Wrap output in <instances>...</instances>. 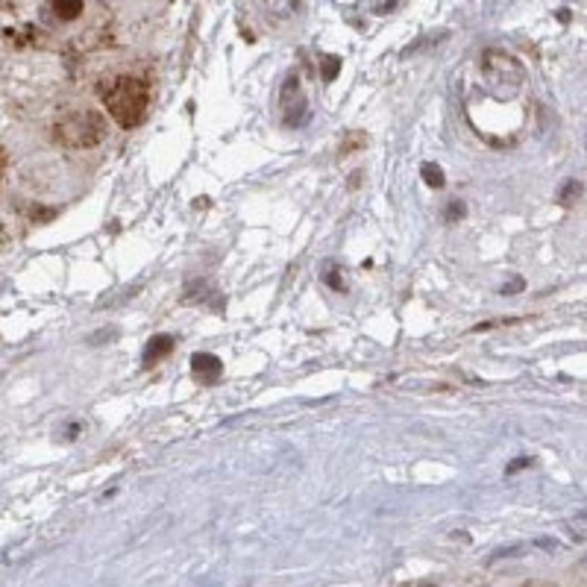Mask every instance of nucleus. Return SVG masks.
Returning <instances> with one entry per match:
<instances>
[{
  "label": "nucleus",
  "mask_w": 587,
  "mask_h": 587,
  "mask_svg": "<svg viewBox=\"0 0 587 587\" xmlns=\"http://www.w3.org/2000/svg\"><path fill=\"white\" fill-rule=\"evenodd\" d=\"M106 112L114 118V124L124 126V130H133L141 121L147 118L150 100H153V89L144 77H114L109 80L103 89H100Z\"/></svg>",
  "instance_id": "1"
},
{
  "label": "nucleus",
  "mask_w": 587,
  "mask_h": 587,
  "mask_svg": "<svg viewBox=\"0 0 587 587\" xmlns=\"http://www.w3.org/2000/svg\"><path fill=\"white\" fill-rule=\"evenodd\" d=\"M103 138H106V121H103V114L94 109L68 112L53 124V141L62 147H70V150L94 147Z\"/></svg>",
  "instance_id": "2"
},
{
  "label": "nucleus",
  "mask_w": 587,
  "mask_h": 587,
  "mask_svg": "<svg viewBox=\"0 0 587 587\" xmlns=\"http://www.w3.org/2000/svg\"><path fill=\"white\" fill-rule=\"evenodd\" d=\"M191 370H194V376H200V382H218V376L223 373V362L218 359V355H211V352H194L191 355Z\"/></svg>",
  "instance_id": "3"
},
{
  "label": "nucleus",
  "mask_w": 587,
  "mask_h": 587,
  "mask_svg": "<svg viewBox=\"0 0 587 587\" xmlns=\"http://www.w3.org/2000/svg\"><path fill=\"white\" fill-rule=\"evenodd\" d=\"M177 347V338L174 335H156L150 338V343L144 347V364H153V362H159L165 359V355H170V350Z\"/></svg>",
  "instance_id": "4"
},
{
  "label": "nucleus",
  "mask_w": 587,
  "mask_h": 587,
  "mask_svg": "<svg viewBox=\"0 0 587 587\" xmlns=\"http://www.w3.org/2000/svg\"><path fill=\"white\" fill-rule=\"evenodd\" d=\"M53 12L59 15L62 21H74V18H80L82 12H85V3L82 0H56L53 3Z\"/></svg>",
  "instance_id": "5"
},
{
  "label": "nucleus",
  "mask_w": 587,
  "mask_h": 587,
  "mask_svg": "<svg viewBox=\"0 0 587 587\" xmlns=\"http://www.w3.org/2000/svg\"><path fill=\"white\" fill-rule=\"evenodd\" d=\"M420 174H423V182L429 185V188H443V170H440V165H435V162H423V168H420Z\"/></svg>",
  "instance_id": "6"
},
{
  "label": "nucleus",
  "mask_w": 587,
  "mask_h": 587,
  "mask_svg": "<svg viewBox=\"0 0 587 587\" xmlns=\"http://www.w3.org/2000/svg\"><path fill=\"white\" fill-rule=\"evenodd\" d=\"M341 70V56H323V82H332Z\"/></svg>",
  "instance_id": "7"
},
{
  "label": "nucleus",
  "mask_w": 587,
  "mask_h": 587,
  "mask_svg": "<svg viewBox=\"0 0 587 587\" xmlns=\"http://www.w3.org/2000/svg\"><path fill=\"white\" fill-rule=\"evenodd\" d=\"M581 194V182H576V179H570L567 185H564V191L558 194V200H561L564 206H572V200H576Z\"/></svg>",
  "instance_id": "8"
},
{
  "label": "nucleus",
  "mask_w": 587,
  "mask_h": 587,
  "mask_svg": "<svg viewBox=\"0 0 587 587\" xmlns=\"http://www.w3.org/2000/svg\"><path fill=\"white\" fill-rule=\"evenodd\" d=\"M364 144H367V135H362V133H350L347 141L341 144V153H352V147H364Z\"/></svg>",
  "instance_id": "9"
},
{
  "label": "nucleus",
  "mask_w": 587,
  "mask_h": 587,
  "mask_svg": "<svg viewBox=\"0 0 587 587\" xmlns=\"http://www.w3.org/2000/svg\"><path fill=\"white\" fill-rule=\"evenodd\" d=\"M464 214H467V209H464L461 200H452L449 209H447V221H449V223H452V221H461Z\"/></svg>",
  "instance_id": "10"
},
{
  "label": "nucleus",
  "mask_w": 587,
  "mask_h": 587,
  "mask_svg": "<svg viewBox=\"0 0 587 587\" xmlns=\"http://www.w3.org/2000/svg\"><path fill=\"white\" fill-rule=\"evenodd\" d=\"M523 467H532V458H526V455H523V458H517V461H511V464L505 467V473H508V476H511V473H520Z\"/></svg>",
  "instance_id": "11"
},
{
  "label": "nucleus",
  "mask_w": 587,
  "mask_h": 587,
  "mask_svg": "<svg viewBox=\"0 0 587 587\" xmlns=\"http://www.w3.org/2000/svg\"><path fill=\"white\" fill-rule=\"evenodd\" d=\"M323 279H326L329 285H332L335 291H343V279H341L338 274H329V270H326V274H323Z\"/></svg>",
  "instance_id": "12"
},
{
  "label": "nucleus",
  "mask_w": 587,
  "mask_h": 587,
  "mask_svg": "<svg viewBox=\"0 0 587 587\" xmlns=\"http://www.w3.org/2000/svg\"><path fill=\"white\" fill-rule=\"evenodd\" d=\"M56 209H33V221H50Z\"/></svg>",
  "instance_id": "13"
},
{
  "label": "nucleus",
  "mask_w": 587,
  "mask_h": 587,
  "mask_svg": "<svg viewBox=\"0 0 587 587\" xmlns=\"http://www.w3.org/2000/svg\"><path fill=\"white\" fill-rule=\"evenodd\" d=\"M520 288H523V279H514L511 285H505V288H503V294H514V291H520Z\"/></svg>",
  "instance_id": "14"
},
{
  "label": "nucleus",
  "mask_w": 587,
  "mask_h": 587,
  "mask_svg": "<svg viewBox=\"0 0 587 587\" xmlns=\"http://www.w3.org/2000/svg\"><path fill=\"white\" fill-rule=\"evenodd\" d=\"M6 165H9V156H6V150H3V147H0V177H3Z\"/></svg>",
  "instance_id": "15"
},
{
  "label": "nucleus",
  "mask_w": 587,
  "mask_h": 587,
  "mask_svg": "<svg viewBox=\"0 0 587 587\" xmlns=\"http://www.w3.org/2000/svg\"><path fill=\"white\" fill-rule=\"evenodd\" d=\"M6 241H9V232H6V226H3V223H0V247H3V244H6Z\"/></svg>",
  "instance_id": "16"
}]
</instances>
